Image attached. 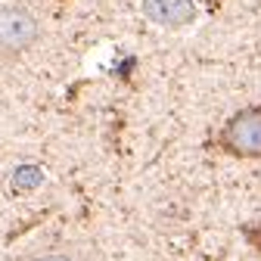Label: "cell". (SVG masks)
Segmentation results:
<instances>
[{
    "instance_id": "1",
    "label": "cell",
    "mask_w": 261,
    "mask_h": 261,
    "mask_svg": "<svg viewBox=\"0 0 261 261\" xmlns=\"http://www.w3.org/2000/svg\"><path fill=\"white\" fill-rule=\"evenodd\" d=\"M212 149L230 159H261V103L237 109L218 127Z\"/></svg>"
},
{
    "instance_id": "2",
    "label": "cell",
    "mask_w": 261,
    "mask_h": 261,
    "mask_svg": "<svg viewBox=\"0 0 261 261\" xmlns=\"http://www.w3.org/2000/svg\"><path fill=\"white\" fill-rule=\"evenodd\" d=\"M41 35L38 19L31 10L19 4H4L0 7V53L4 56H19L25 50L35 47Z\"/></svg>"
},
{
    "instance_id": "3",
    "label": "cell",
    "mask_w": 261,
    "mask_h": 261,
    "mask_svg": "<svg viewBox=\"0 0 261 261\" xmlns=\"http://www.w3.org/2000/svg\"><path fill=\"white\" fill-rule=\"evenodd\" d=\"M143 16L162 28H184L193 25L199 16L196 0H143Z\"/></svg>"
},
{
    "instance_id": "4",
    "label": "cell",
    "mask_w": 261,
    "mask_h": 261,
    "mask_svg": "<svg viewBox=\"0 0 261 261\" xmlns=\"http://www.w3.org/2000/svg\"><path fill=\"white\" fill-rule=\"evenodd\" d=\"M240 233H243V240H246V243H249L255 252H261V218L240 224Z\"/></svg>"
},
{
    "instance_id": "5",
    "label": "cell",
    "mask_w": 261,
    "mask_h": 261,
    "mask_svg": "<svg viewBox=\"0 0 261 261\" xmlns=\"http://www.w3.org/2000/svg\"><path fill=\"white\" fill-rule=\"evenodd\" d=\"M221 7H224V0H205V10H208L212 16H215V13H218Z\"/></svg>"
},
{
    "instance_id": "6",
    "label": "cell",
    "mask_w": 261,
    "mask_h": 261,
    "mask_svg": "<svg viewBox=\"0 0 261 261\" xmlns=\"http://www.w3.org/2000/svg\"><path fill=\"white\" fill-rule=\"evenodd\" d=\"M38 261H72L69 255H59V252H53V255H44V258H38Z\"/></svg>"
},
{
    "instance_id": "7",
    "label": "cell",
    "mask_w": 261,
    "mask_h": 261,
    "mask_svg": "<svg viewBox=\"0 0 261 261\" xmlns=\"http://www.w3.org/2000/svg\"><path fill=\"white\" fill-rule=\"evenodd\" d=\"M53 4H65V0H53Z\"/></svg>"
}]
</instances>
